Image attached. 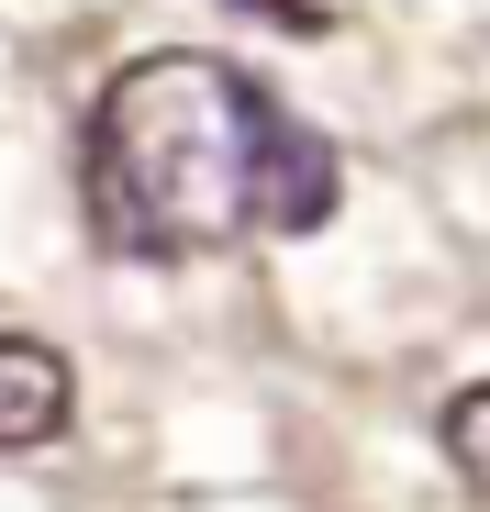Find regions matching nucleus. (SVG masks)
<instances>
[{
	"mask_svg": "<svg viewBox=\"0 0 490 512\" xmlns=\"http://www.w3.org/2000/svg\"><path fill=\"white\" fill-rule=\"evenodd\" d=\"M279 101L234 56L156 45L90 112V234L112 256H223L268 234Z\"/></svg>",
	"mask_w": 490,
	"mask_h": 512,
	"instance_id": "f257e3e1",
	"label": "nucleus"
},
{
	"mask_svg": "<svg viewBox=\"0 0 490 512\" xmlns=\"http://www.w3.org/2000/svg\"><path fill=\"white\" fill-rule=\"evenodd\" d=\"M67 412H78L67 357L45 346V334H0V446H12V457L56 446V435H67Z\"/></svg>",
	"mask_w": 490,
	"mask_h": 512,
	"instance_id": "f03ea898",
	"label": "nucleus"
},
{
	"mask_svg": "<svg viewBox=\"0 0 490 512\" xmlns=\"http://www.w3.org/2000/svg\"><path fill=\"white\" fill-rule=\"evenodd\" d=\"M335 201H346L335 145H323L312 123L279 112V145H268V234H312V223H335Z\"/></svg>",
	"mask_w": 490,
	"mask_h": 512,
	"instance_id": "7ed1b4c3",
	"label": "nucleus"
},
{
	"mask_svg": "<svg viewBox=\"0 0 490 512\" xmlns=\"http://www.w3.org/2000/svg\"><path fill=\"white\" fill-rule=\"evenodd\" d=\"M446 468L490 501V379H468V390L446 401Z\"/></svg>",
	"mask_w": 490,
	"mask_h": 512,
	"instance_id": "20e7f679",
	"label": "nucleus"
},
{
	"mask_svg": "<svg viewBox=\"0 0 490 512\" xmlns=\"http://www.w3.org/2000/svg\"><path fill=\"white\" fill-rule=\"evenodd\" d=\"M245 12H268L279 34H323V23H335V12H312V0H245Z\"/></svg>",
	"mask_w": 490,
	"mask_h": 512,
	"instance_id": "39448f33",
	"label": "nucleus"
}]
</instances>
